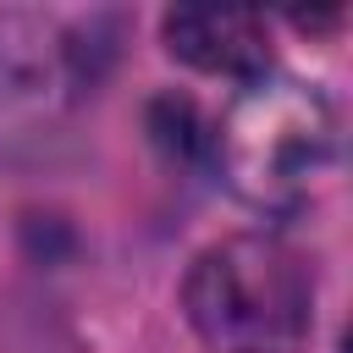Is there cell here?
I'll return each instance as SVG.
<instances>
[{
	"mask_svg": "<svg viewBox=\"0 0 353 353\" xmlns=\"http://www.w3.org/2000/svg\"><path fill=\"white\" fill-rule=\"evenodd\" d=\"M182 303L210 353H298L314 325V276L281 237L243 232L193 259Z\"/></svg>",
	"mask_w": 353,
	"mask_h": 353,
	"instance_id": "obj_1",
	"label": "cell"
},
{
	"mask_svg": "<svg viewBox=\"0 0 353 353\" xmlns=\"http://www.w3.org/2000/svg\"><path fill=\"white\" fill-rule=\"evenodd\" d=\"M210 143L226 171V188L243 204L287 215L320 188V176L336 160V110L314 83L259 72L232 99Z\"/></svg>",
	"mask_w": 353,
	"mask_h": 353,
	"instance_id": "obj_2",
	"label": "cell"
},
{
	"mask_svg": "<svg viewBox=\"0 0 353 353\" xmlns=\"http://www.w3.org/2000/svg\"><path fill=\"white\" fill-rule=\"evenodd\" d=\"M77 94V55L50 17L0 11V154L39 149Z\"/></svg>",
	"mask_w": 353,
	"mask_h": 353,
	"instance_id": "obj_3",
	"label": "cell"
},
{
	"mask_svg": "<svg viewBox=\"0 0 353 353\" xmlns=\"http://www.w3.org/2000/svg\"><path fill=\"white\" fill-rule=\"evenodd\" d=\"M165 50L199 72L221 77H259L270 61L265 17L237 6H176L165 11Z\"/></svg>",
	"mask_w": 353,
	"mask_h": 353,
	"instance_id": "obj_4",
	"label": "cell"
}]
</instances>
